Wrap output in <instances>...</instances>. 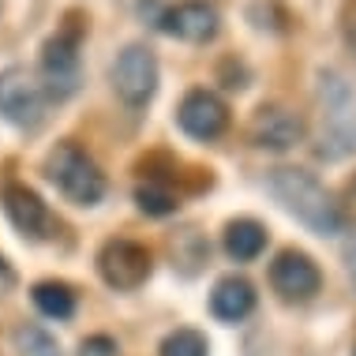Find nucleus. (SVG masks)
<instances>
[{"label": "nucleus", "mask_w": 356, "mask_h": 356, "mask_svg": "<svg viewBox=\"0 0 356 356\" xmlns=\"http://www.w3.org/2000/svg\"><path fill=\"white\" fill-rule=\"evenodd\" d=\"M266 188L274 191V199L282 203L289 214H296L307 229L330 236V233H341L345 229V214L341 207L334 203V195L326 191L312 172L304 169H274Z\"/></svg>", "instance_id": "nucleus-1"}, {"label": "nucleus", "mask_w": 356, "mask_h": 356, "mask_svg": "<svg viewBox=\"0 0 356 356\" xmlns=\"http://www.w3.org/2000/svg\"><path fill=\"white\" fill-rule=\"evenodd\" d=\"M45 177H49L56 184V191L75 207H94L105 199V172L98 169V161L72 139L56 143L49 150V158H45Z\"/></svg>", "instance_id": "nucleus-2"}, {"label": "nucleus", "mask_w": 356, "mask_h": 356, "mask_svg": "<svg viewBox=\"0 0 356 356\" xmlns=\"http://www.w3.org/2000/svg\"><path fill=\"white\" fill-rule=\"evenodd\" d=\"M323 102V131H319V154L323 158H345L356 150V102L341 75H323L319 86Z\"/></svg>", "instance_id": "nucleus-3"}, {"label": "nucleus", "mask_w": 356, "mask_h": 356, "mask_svg": "<svg viewBox=\"0 0 356 356\" xmlns=\"http://www.w3.org/2000/svg\"><path fill=\"white\" fill-rule=\"evenodd\" d=\"M86 23H79V15H68V23L56 31L49 42L42 45V83L49 90V98H72L79 86V45H83Z\"/></svg>", "instance_id": "nucleus-4"}, {"label": "nucleus", "mask_w": 356, "mask_h": 356, "mask_svg": "<svg viewBox=\"0 0 356 356\" xmlns=\"http://www.w3.org/2000/svg\"><path fill=\"white\" fill-rule=\"evenodd\" d=\"M49 90H45L42 75L31 72V68H12L0 72V117L8 124L23 131H34L38 124L45 120V109H49Z\"/></svg>", "instance_id": "nucleus-5"}, {"label": "nucleus", "mask_w": 356, "mask_h": 356, "mask_svg": "<svg viewBox=\"0 0 356 356\" xmlns=\"http://www.w3.org/2000/svg\"><path fill=\"white\" fill-rule=\"evenodd\" d=\"M98 274L117 293H136L154 274V255L143 244H136V240H124V236L105 240L98 252Z\"/></svg>", "instance_id": "nucleus-6"}, {"label": "nucleus", "mask_w": 356, "mask_h": 356, "mask_svg": "<svg viewBox=\"0 0 356 356\" xmlns=\"http://www.w3.org/2000/svg\"><path fill=\"white\" fill-rule=\"evenodd\" d=\"M113 90L128 105H147L158 90V60L147 45H128L113 64Z\"/></svg>", "instance_id": "nucleus-7"}, {"label": "nucleus", "mask_w": 356, "mask_h": 356, "mask_svg": "<svg viewBox=\"0 0 356 356\" xmlns=\"http://www.w3.org/2000/svg\"><path fill=\"white\" fill-rule=\"evenodd\" d=\"M0 203H4L8 221H12L26 240H49L53 236L56 218L49 214V207L42 203V195H38L34 188L15 184V180H12V184L0 188Z\"/></svg>", "instance_id": "nucleus-8"}, {"label": "nucleus", "mask_w": 356, "mask_h": 356, "mask_svg": "<svg viewBox=\"0 0 356 356\" xmlns=\"http://www.w3.org/2000/svg\"><path fill=\"white\" fill-rule=\"evenodd\" d=\"M270 285L282 300H312L323 289V274H319L312 255L289 248V252H282L270 263Z\"/></svg>", "instance_id": "nucleus-9"}, {"label": "nucleus", "mask_w": 356, "mask_h": 356, "mask_svg": "<svg viewBox=\"0 0 356 356\" xmlns=\"http://www.w3.org/2000/svg\"><path fill=\"white\" fill-rule=\"evenodd\" d=\"M158 26L169 38L199 45V42H210L218 34L221 19H218V8L207 4V0H180V4H172L158 15Z\"/></svg>", "instance_id": "nucleus-10"}, {"label": "nucleus", "mask_w": 356, "mask_h": 356, "mask_svg": "<svg viewBox=\"0 0 356 356\" xmlns=\"http://www.w3.org/2000/svg\"><path fill=\"white\" fill-rule=\"evenodd\" d=\"M177 124L188 131L191 139H203V143H207V139H218L221 131H225L229 109H225V102H221L214 90H203V86H195V90H188L184 102H180Z\"/></svg>", "instance_id": "nucleus-11"}, {"label": "nucleus", "mask_w": 356, "mask_h": 356, "mask_svg": "<svg viewBox=\"0 0 356 356\" xmlns=\"http://www.w3.org/2000/svg\"><path fill=\"white\" fill-rule=\"evenodd\" d=\"M304 136V120L285 105H263L252 117V143L259 150H274L282 154L289 147H296Z\"/></svg>", "instance_id": "nucleus-12"}, {"label": "nucleus", "mask_w": 356, "mask_h": 356, "mask_svg": "<svg viewBox=\"0 0 356 356\" xmlns=\"http://www.w3.org/2000/svg\"><path fill=\"white\" fill-rule=\"evenodd\" d=\"M210 312L218 315L221 323H240L248 319V315L255 312V285L248 282V277H221L214 285V293H210Z\"/></svg>", "instance_id": "nucleus-13"}, {"label": "nucleus", "mask_w": 356, "mask_h": 356, "mask_svg": "<svg viewBox=\"0 0 356 356\" xmlns=\"http://www.w3.org/2000/svg\"><path fill=\"white\" fill-rule=\"evenodd\" d=\"M263 248H266V229L255 218H236L225 225V252L236 263H252V259L263 255Z\"/></svg>", "instance_id": "nucleus-14"}, {"label": "nucleus", "mask_w": 356, "mask_h": 356, "mask_svg": "<svg viewBox=\"0 0 356 356\" xmlns=\"http://www.w3.org/2000/svg\"><path fill=\"white\" fill-rule=\"evenodd\" d=\"M31 296H34V307L45 315V319L64 323V319L75 315V289L64 285V282H38L31 289Z\"/></svg>", "instance_id": "nucleus-15"}, {"label": "nucleus", "mask_w": 356, "mask_h": 356, "mask_svg": "<svg viewBox=\"0 0 356 356\" xmlns=\"http://www.w3.org/2000/svg\"><path fill=\"white\" fill-rule=\"evenodd\" d=\"M136 203H139L143 214L169 218V214H177L180 199L172 195V188H169V184H161V180H147V184H139V188H136Z\"/></svg>", "instance_id": "nucleus-16"}, {"label": "nucleus", "mask_w": 356, "mask_h": 356, "mask_svg": "<svg viewBox=\"0 0 356 356\" xmlns=\"http://www.w3.org/2000/svg\"><path fill=\"white\" fill-rule=\"evenodd\" d=\"M15 353L19 356H60V345H56V338L45 334L42 326L23 323L15 330Z\"/></svg>", "instance_id": "nucleus-17"}, {"label": "nucleus", "mask_w": 356, "mask_h": 356, "mask_svg": "<svg viewBox=\"0 0 356 356\" xmlns=\"http://www.w3.org/2000/svg\"><path fill=\"white\" fill-rule=\"evenodd\" d=\"M158 356H207V338L199 330H172L165 341H161Z\"/></svg>", "instance_id": "nucleus-18"}, {"label": "nucleus", "mask_w": 356, "mask_h": 356, "mask_svg": "<svg viewBox=\"0 0 356 356\" xmlns=\"http://www.w3.org/2000/svg\"><path fill=\"white\" fill-rule=\"evenodd\" d=\"M79 356H120V345L109 338V334H90L79 345Z\"/></svg>", "instance_id": "nucleus-19"}, {"label": "nucleus", "mask_w": 356, "mask_h": 356, "mask_svg": "<svg viewBox=\"0 0 356 356\" xmlns=\"http://www.w3.org/2000/svg\"><path fill=\"white\" fill-rule=\"evenodd\" d=\"M8 289H15V270H12V263L0 255V293H8Z\"/></svg>", "instance_id": "nucleus-20"}, {"label": "nucleus", "mask_w": 356, "mask_h": 356, "mask_svg": "<svg viewBox=\"0 0 356 356\" xmlns=\"http://www.w3.org/2000/svg\"><path fill=\"white\" fill-rule=\"evenodd\" d=\"M345 266H349V277L356 285V233L349 236V244H345Z\"/></svg>", "instance_id": "nucleus-21"}, {"label": "nucleus", "mask_w": 356, "mask_h": 356, "mask_svg": "<svg viewBox=\"0 0 356 356\" xmlns=\"http://www.w3.org/2000/svg\"><path fill=\"white\" fill-rule=\"evenodd\" d=\"M349 38H353V45H356V19L349 23Z\"/></svg>", "instance_id": "nucleus-22"}]
</instances>
